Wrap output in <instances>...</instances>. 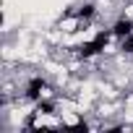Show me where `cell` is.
Returning <instances> with one entry per match:
<instances>
[{"instance_id": "cell-1", "label": "cell", "mask_w": 133, "mask_h": 133, "mask_svg": "<svg viewBox=\"0 0 133 133\" xmlns=\"http://www.w3.org/2000/svg\"><path fill=\"white\" fill-rule=\"evenodd\" d=\"M120 52L128 55V57H133V34L125 37V39H120Z\"/></svg>"}]
</instances>
